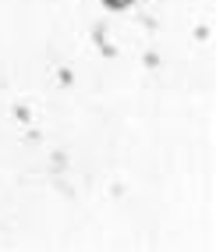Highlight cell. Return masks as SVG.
Wrapping results in <instances>:
<instances>
[{
  "label": "cell",
  "mask_w": 223,
  "mask_h": 252,
  "mask_svg": "<svg viewBox=\"0 0 223 252\" xmlns=\"http://www.w3.org/2000/svg\"><path fill=\"white\" fill-rule=\"evenodd\" d=\"M99 4L107 7V11H113V14H121V11H131L139 0H99Z\"/></svg>",
  "instance_id": "1"
}]
</instances>
